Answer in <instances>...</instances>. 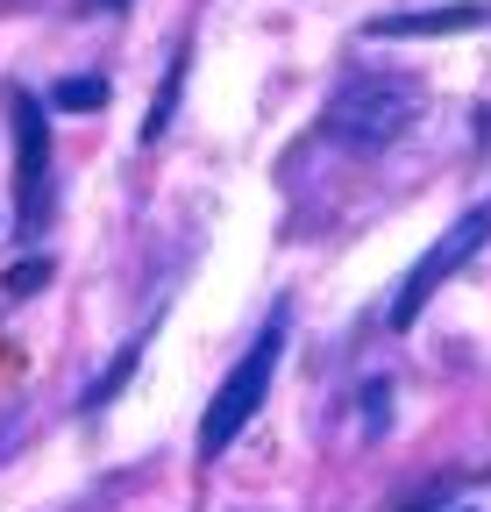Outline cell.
Instances as JSON below:
<instances>
[{
    "mask_svg": "<svg viewBox=\"0 0 491 512\" xmlns=\"http://www.w3.org/2000/svg\"><path fill=\"white\" fill-rule=\"evenodd\" d=\"M413 121H420V86L399 72L392 79H349V86H335V107H328V128L349 150H385Z\"/></svg>",
    "mask_w": 491,
    "mask_h": 512,
    "instance_id": "7a4b0ae2",
    "label": "cell"
},
{
    "mask_svg": "<svg viewBox=\"0 0 491 512\" xmlns=\"http://www.w3.org/2000/svg\"><path fill=\"white\" fill-rule=\"evenodd\" d=\"M100 100H107V86H100V79H65V86L50 93V107H65V114H93Z\"/></svg>",
    "mask_w": 491,
    "mask_h": 512,
    "instance_id": "8992f818",
    "label": "cell"
},
{
    "mask_svg": "<svg viewBox=\"0 0 491 512\" xmlns=\"http://www.w3.org/2000/svg\"><path fill=\"white\" fill-rule=\"evenodd\" d=\"M378 36H463V29H491V0H456V8H420V15H385L371 22Z\"/></svg>",
    "mask_w": 491,
    "mask_h": 512,
    "instance_id": "5b68a950",
    "label": "cell"
},
{
    "mask_svg": "<svg viewBox=\"0 0 491 512\" xmlns=\"http://www.w3.org/2000/svg\"><path fill=\"white\" fill-rule=\"evenodd\" d=\"M107 8H129V0H107Z\"/></svg>",
    "mask_w": 491,
    "mask_h": 512,
    "instance_id": "9c48e42d",
    "label": "cell"
},
{
    "mask_svg": "<svg viewBox=\"0 0 491 512\" xmlns=\"http://www.w3.org/2000/svg\"><path fill=\"white\" fill-rule=\"evenodd\" d=\"M285 342H292V320H285V306H278L264 328H257V342L235 356V370L221 377V392H214V406H207V420H200V463H214L221 448H235V434L257 420V406H264V392H271V370H278Z\"/></svg>",
    "mask_w": 491,
    "mask_h": 512,
    "instance_id": "6da1fadb",
    "label": "cell"
},
{
    "mask_svg": "<svg viewBox=\"0 0 491 512\" xmlns=\"http://www.w3.org/2000/svg\"><path fill=\"white\" fill-rule=\"evenodd\" d=\"M456 512H470V505H456Z\"/></svg>",
    "mask_w": 491,
    "mask_h": 512,
    "instance_id": "30bf717a",
    "label": "cell"
},
{
    "mask_svg": "<svg viewBox=\"0 0 491 512\" xmlns=\"http://www.w3.org/2000/svg\"><path fill=\"white\" fill-rule=\"evenodd\" d=\"M8 121H15V228L36 235L43 207H50V121L36 107V93L8 86Z\"/></svg>",
    "mask_w": 491,
    "mask_h": 512,
    "instance_id": "277c9868",
    "label": "cell"
},
{
    "mask_svg": "<svg viewBox=\"0 0 491 512\" xmlns=\"http://www.w3.org/2000/svg\"><path fill=\"white\" fill-rule=\"evenodd\" d=\"M385 406H392V392H385V384H363V434H385Z\"/></svg>",
    "mask_w": 491,
    "mask_h": 512,
    "instance_id": "52a82bcc",
    "label": "cell"
},
{
    "mask_svg": "<svg viewBox=\"0 0 491 512\" xmlns=\"http://www.w3.org/2000/svg\"><path fill=\"white\" fill-rule=\"evenodd\" d=\"M484 242H491V200H484V207H470V214H456V228H449V235L427 249L413 271H406V285L392 292V313H385V320H392V328H413V320L427 313V299H435V292L470 264Z\"/></svg>",
    "mask_w": 491,
    "mask_h": 512,
    "instance_id": "3957f363",
    "label": "cell"
},
{
    "mask_svg": "<svg viewBox=\"0 0 491 512\" xmlns=\"http://www.w3.org/2000/svg\"><path fill=\"white\" fill-rule=\"evenodd\" d=\"M43 278H50V256H29V264H15V271H8V292H36Z\"/></svg>",
    "mask_w": 491,
    "mask_h": 512,
    "instance_id": "ba28073f",
    "label": "cell"
}]
</instances>
